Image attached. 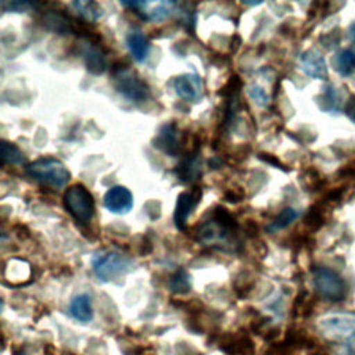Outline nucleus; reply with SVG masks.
Here are the masks:
<instances>
[{"mask_svg": "<svg viewBox=\"0 0 355 355\" xmlns=\"http://www.w3.org/2000/svg\"><path fill=\"white\" fill-rule=\"evenodd\" d=\"M300 216V212L291 207H287L284 208L268 226H266V230L270 232V233H275V232H279L284 227H287L291 222H294L297 218Z\"/></svg>", "mask_w": 355, "mask_h": 355, "instance_id": "20", "label": "nucleus"}, {"mask_svg": "<svg viewBox=\"0 0 355 355\" xmlns=\"http://www.w3.org/2000/svg\"><path fill=\"white\" fill-rule=\"evenodd\" d=\"M173 87L176 94L186 101H196L201 96V78L196 73H183L175 78Z\"/></svg>", "mask_w": 355, "mask_h": 355, "instance_id": "13", "label": "nucleus"}, {"mask_svg": "<svg viewBox=\"0 0 355 355\" xmlns=\"http://www.w3.org/2000/svg\"><path fill=\"white\" fill-rule=\"evenodd\" d=\"M331 64L337 73L341 76H349L355 72V51L351 49H343L336 53Z\"/></svg>", "mask_w": 355, "mask_h": 355, "instance_id": "18", "label": "nucleus"}, {"mask_svg": "<svg viewBox=\"0 0 355 355\" xmlns=\"http://www.w3.org/2000/svg\"><path fill=\"white\" fill-rule=\"evenodd\" d=\"M344 111L347 114V116L349 118V121H352L355 123V96H351L344 107Z\"/></svg>", "mask_w": 355, "mask_h": 355, "instance_id": "27", "label": "nucleus"}, {"mask_svg": "<svg viewBox=\"0 0 355 355\" xmlns=\"http://www.w3.org/2000/svg\"><path fill=\"white\" fill-rule=\"evenodd\" d=\"M318 326L322 334L329 340L344 344L355 341V313H329L319 319Z\"/></svg>", "mask_w": 355, "mask_h": 355, "instance_id": "2", "label": "nucleus"}, {"mask_svg": "<svg viewBox=\"0 0 355 355\" xmlns=\"http://www.w3.org/2000/svg\"><path fill=\"white\" fill-rule=\"evenodd\" d=\"M322 100L326 104L323 108L329 112H340V110L343 108L341 93L333 85H327L324 87L323 94H322Z\"/></svg>", "mask_w": 355, "mask_h": 355, "instance_id": "21", "label": "nucleus"}, {"mask_svg": "<svg viewBox=\"0 0 355 355\" xmlns=\"http://www.w3.org/2000/svg\"><path fill=\"white\" fill-rule=\"evenodd\" d=\"M313 284L319 295L331 302H341L348 295V284L344 277L326 266L313 269Z\"/></svg>", "mask_w": 355, "mask_h": 355, "instance_id": "4", "label": "nucleus"}, {"mask_svg": "<svg viewBox=\"0 0 355 355\" xmlns=\"http://www.w3.org/2000/svg\"><path fill=\"white\" fill-rule=\"evenodd\" d=\"M247 93L251 97V100H254V103L259 107H266L269 104V96L265 92V89L257 83H251L247 87Z\"/></svg>", "mask_w": 355, "mask_h": 355, "instance_id": "25", "label": "nucleus"}, {"mask_svg": "<svg viewBox=\"0 0 355 355\" xmlns=\"http://www.w3.org/2000/svg\"><path fill=\"white\" fill-rule=\"evenodd\" d=\"M236 230L237 229H232L212 218L211 220L204 222L198 227L197 239L204 245H209L223 251H234V247L237 245L234 236Z\"/></svg>", "mask_w": 355, "mask_h": 355, "instance_id": "5", "label": "nucleus"}, {"mask_svg": "<svg viewBox=\"0 0 355 355\" xmlns=\"http://www.w3.org/2000/svg\"><path fill=\"white\" fill-rule=\"evenodd\" d=\"M190 275L184 270H178L169 280V288L176 294H184L190 290Z\"/></svg>", "mask_w": 355, "mask_h": 355, "instance_id": "24", "label": "nucleus"}, {"mask_svg": "<svg viewBox=\"0 0 355 355\" xmlns=\"http://www.w3.org/2000/svg\"><path fill=\"white\" fill-rule=\"evenodd\" d=\"M126 43L130 54L136 61L141 62L147 58L150 51V42L143 32L132 31L126 37Z\"/></svg>", "mask_w": 355, "mask_h": 355, "instance_id": "15", "label": "nucleus"}, {"mask_svg": "<svg viewBox=\"0 0 355 355\" xmlns=\"http://www.w3.org/2000/svg\"><path fill=\"white\" fill-rule=\"evenodd\" d=\"M104 207L114 214H126L133 207V196L125 186H112L103 198Z\"/></svg>", "mask_w": 355, "mask_h": 355, "instance_id": "10", "label": "nucleus"}, {"mask_svg": "<svg viewBox=\"0 0 355 355\" xmlns=\"http://www.w3.org/2000/svg\"><path fill=\"white\" fill-rule=\"evenodd\" d=\"M71 6L87 22H96L103 15V8L100 7V4H97L96 1H92V0L72 1Z\"/></svg>", "mask_w": 355, "mask_h": 355, "instance_id": "19", "label": "nucleus"}, {"mask_svg": "<svg viewBox=\"0 0 355 355\" xmlns=\"http://www.w3.org/2000/svg\"><path fill=\"white\" fill-rule=\"evenodd\" d=\"M175 173L180 180L187 182V183L197 180L201 175V161L198 157V151H193V153L187 154L179 162V165H176Z\"/></svg>", "mask_w": 355, "mask_h": 355, "instance_id": "14", "label": "nucleus"}, {"mask_svg": "<svg viewBox=\"0 0 355 355\" xmlns=\"http://www.w3.org/2000/svg\"><path fill=\"white\" fill-rule=\"evenodd\" d=\"M67 211L79 225H89L94 215V200L92 193L83 184H72L64 194Z\"/></svg>", "mask_w": 355, "mask_h": 355, "instance_id": "3", "label": "nucleus"}, {"mask_svg": "<svg viewBox=\"0 0 355 355\" xmlns=\"http://www.w3.org/2000/svg\"><path fill=\"white\" fill-rule=\"evenodd\" d=\"M44 22L51 31H54L60 35H65V33H69L73 31L72 24L60 12H49L44 17Z\"/></svg>", "mask_w": 355, "mask_h": 355, "instance_id": "23", "label": "nucleus"}, {"mask_svg": "<svg viewBox=\"0 0 355 355\" xmlns=\"http://www.w3.org/2000/svg\"><path fill=\"white\" fill-rule=\"evenodd\" d=\"M200 197H201V191H198V190L182 191L178 196L176 207H175V214H173V220H175V226L179 230H184L186 229L187 218L190 216L191 211L196 208Z\"/></svg>", "mask_w": 355, "mask_h": 355, "instance_id": "12", "label": "nucleus"}, {"mask_svg": "<svg viewBox=\"0 0 355 355\" xmlns=\"http://www.w3.org/2000/svg\"><path fill=\"white\" fill-rule=\"evenodd\" d=\"M298 61H300L301 69L308 76H311L313 79H320V80L327 79L329 71H327L326 60L320 54V51H318L316 49H309V50H305L304 53H301Z\"/></svg>", "mask_w": 355, "mask_h": 355, "instance_id": "11", "label": "nucleus"}, {"mask_svg": "<svg viewBox=\"0 0 355 355\" xmlns=\"http://www.w3.org/2000/svg\"><path fill=\"white\" fill-rule=\"evenodd\" d=\"M115 89L132 103H143L150 96V89L133 71L121 68L114 73Z\"/></svg>", "mask_w": 355, "mask_h": 355, "instance_id": "7", "label": "nucleus"}, {"mask_svg": "<svg viewBox=\"0 0 355 355\" xmlns=\"http://www.w3.org/2000/svg\"><path fill=\"white\" fill-rule=\"evenodd\" d=\"M1 7L6 11L21 12V11H26L32 7H35V3H31V1H1Z\"/></svg>", "mask_w": 355, "mask_h": 355, "instance_id": "26", "label": "nucleus"}, {"mask_svg": "<svg viewBox=\"0 0 355 355\" xmlns=\"http://www.w3.org/2000/svg\"><path fill=\"white\" fill-rule=\"evenodd\" d=\"M0 155H1L3 162H7V164L22 165L25 162V157H24L22 151L17 146H14L12 143H8L6 140H3L0 144Z\"/></svg>", "mask_w": 355, "mask_h": 355, "instance_id": "22", "label": "nucleus"}, {"mask_svg": "<svg viewBox=\"0 0 355 355\" xmlns=\"http://www.w3.org/2000/svg\"><path fill=\"white\" fill-rule=\"evenodd\" d=\"M130 268L129 259L115 251H105L101 254L94 255L92 259V269L94 275L103 280V282H110L125 272Z\"/></svg>", "mask_w": 355, "mask_h": 355, "instance_id": "6", "label": "nucleus"}, {"mask_svg": "<svg viewBox=\"0 0 355 355\" xmlns=\"http://www.w3.org/2000/svg\"><path fill=\"white\" fill-rule=\"evenodd\" d=\"M69 313L80 322H90L93 318L92 301L87 294H79L69 302Z\"/></svg>", "mask_w": 355, "mask_h": 355, "instance_id": "17", "label": "nucleus"}, {"mask_svg": "<svg viewBox=\"0 0 355 355\" xmlns=\"http://www.w3.org/2000/svg\"><path fill=\"white\" fill-rule=\"evenodd\" d=\"M153 146L162 153L175 157L182 146V137L179 129L173 123H165L162 125L155 137L153 139Z\"/></svg>", "mask_w": 355, "mask_h": 355, "instance_id": "9", "label": "nucleus"}, {"mask_svg": "<svg viewBox=\"0 0 355 355\" xmlns=\"http://www.w3.org/2000/svg\"><path fill=\"white\" fill-rule=\"evenodd\" d=\"M348 39L355 44V21L348 26Z\"/></svg>", "mask_w": 355, "mask_h": 355, "instance_id": "28", "label": "nucleus"}, {"mask_svg": "<svg viewBox=\"0 0 355 355\" xmlns=\"http://www.w3.org/2000/svg\"><path fill=\"white\" fill-rule=\"evenodd\" d=\"M86 68L93 75H101L107 69V58L101 49L94 44H89L83 51Z\"/></svg>", "mask_w": 355, "mask_h": 355, "instance_id": "16", "label": "nucleus"}, {"mask_svg": "<svg viewBox=\"0 0 355 355\" xmlns=\"http://www.w3.org/2000/svg\"><path fill=\"white\" fill-rule=\"evenodd\" d=\"M122 6L129 7L135 10L136 12L141 14L143 18L150 21H159L166 18L176 4L173 1H158V3H150V1H121Z\"/></svg>", "mask_w": 355, "mask_h": 355, "instance_id": "8", "label": "nucleus"}, {"mask_svg": "<svg viewBox=\"0 0 355 355\" xmlns=\"http://www.w3.org/2000/svg\"><path fill=\"white\" fill-rule=\"evenodd\" d=\"M26 173L35 180L53 189H62L71 175L67 166L57 158H40L26 166Z\"/></svg>", "mask_w": 355, "mask_h": 355, "instance_id": "1", "label": "nucleus"}]
</instances>
